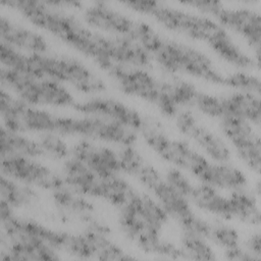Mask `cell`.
<instances>
[{
    "mask_svg": "<svg viewBox=\"0 0 261 261\" xmlns=\"http://www.w3.org/2000/svg\"><path fill=\"white\" fill-rule=\"evenodd\" d=\"M1 173L16 181L51 192L64 186L61 174L27 156L2 155Z\"/></svg>",
    "mask_w": 261,
    "mask_h": 261,
    "instance_id": "cell-1",
    "label": "cell"
},
{
    "mask_svg": "<svg viewBox=\"0 0 261 261\" xmlns=\"http://www.w3.org/2000/svg\"><path fill=\"white\" fill-rule=\"evenodd\" d=\"M150 15L166 29L200 41H207L221 27L211 17L194 14L157 1Z\"/></svg>",
    "mask_w": 261,
    "mask_h": 261,
    "instance_id": "cell-2",
    "label": "cell"
},
{
    "mask_svg": "<svg viewBox=\"0 0 261 261\" xmlns=\"http://www.w3.org/2000/svg\"><path fill=\"white\" fill-rule=\"evenodd\" d=\"M137 193L125 205L119 208L118 224L122 233L143 252L155 254L160 242L161 230L155 227L140 209Z\"/></svg>",
    "mask_w": 261,
    "mask_h": 261,
    "instance_id": "cell-3",
    "label": "cell"
},
{
    "mask_svg": "<svg viewBox=\"0 0 261 261\" xmlns=\"http://www.w3.org/2000/svg\"><path fill=\"white\" fill-rule=\"evenodd\" d=\"M106 71L122 93L154 105L158 96V80L148 69L113 62Z\"/></svg>",
    "mask_w": 261,
    "mask_h": 261,
    "instance_id": "cell-4",
    "label": "cell"
},
{
    "mask_svg": "<svg viewBox=\"0 0 261 261\" xmlns=\"http://www.w3.org/2000/svg\"><path fill=\"white\" fill-rule=\"evenodd\" d=\"M213 17L223 29H229L243 36L256 51V60L259 62L261 41V16L259 12L249 8H227L222 5Z\"/></svg>",
    "mask_w": 261,
    "mask_h": 261,
    "instance_id": "cell-5",
    "label": "cell"
},
{
    "mask_svg": "<svg viewBox=\"0 0 261 261\" xmlns=\"http://www.w3.org/2000/svg\"><path fill=\"white\" fill-rule=\"evenodd\" d=\"M72 107L84 115L114 120L136 130H139L143 118V115L133 107L108 97H94L82 102H75Z\"/></svg>",
    "mask_w": 261,
    "mask_h": 261,
    "instance_id": "cell-6",
    "label": "cell"
},
{
    "mask_svg": "<svg viewBox=\"0 0 261 261\" xmlns=\"http://www.w3.org/2000/svg\"><path fill=\"white\" fill-rule=\"evenodd\" d=\"M70 155L85 163L98 177H109L121 172L116 151L89 139H83L72 146Z\"/></svg>",
    "mask_w": 261,
    "mask_h": 261,
    "instance_id": "cell-7",
    "label": "cell"
},
{
    "mask_svg": "<svg viewBox=\"0 0 261 261\" xmlns=\"http://www.w3.org/2000/svg\"><path fill=\"white\" fill-rule=\"evenodd\" d=\"M83 17L88 25L113 36H126L134 24L132 18L104 1H96L87 6Z\"/></svg>",
    "mask_w": 261,
    "mask_h": 261,
    "instance_id": "cell-8",
    "label": "cell"
},
{
    "mask_svg": "<svg viewBox=\"0 0 261 261\" xmlns=\"http://www.w3.org/2000/svg\"><path fill=\"white\" fill-rule=\"evenodd\" d=\"M177 47L179 51L180 72L209 83L222 85L224 75L215 68L214 63L209 56L202 51L180 42H177Z\"/></svg>",
    "mask_w": 261,
    "mask_h": 261,
    "instance_id": "cell-9",
    "label": "cell"
},
{
    "mask_svg": "<svg viewBox=\"0 0 261 261\" xmlns=\"http://www.w3.org/2000/svg\"><path fill=\"white\" fill-rule=\"evenodd\" d=\"M0 38L2 42L30 54L48 52V43L42 35L11 21L4 15L0 18Z\"/></svg>",
    "mask_w": 261,
    "mask_h": 261,
    "instance_id": "cell-10",
    "label": "cell"
},
{
    "mask_svg": "<svg viewBox=\"0 0 261 261\" xmlns=\"http://www.w3.org/2000/svg\"><path fill=\"white\" fill-rule=\"evenodd\" d=\"M108 53L112 62L144 69L152 67L153 55L127 36H107Z\"/></svg>",
    "mask_w": 261,
    "mask_h": 261,
    "instance_id": "cell-11",
    "label": "cell"
},
{
    "mask_svg": "<svg viewBox=\"0 0 261 261\" xmlns=\"http://www.w3.org/2000/svg\"><path fill=\"white\" fill-rule=\"evenodd\" d=\"M201 182L215 189L237 191L246 188L247 177L244 172L228 162H208L196 176Z\"/></svg>",
    "mask_w": 261,
    "mask_h": 261,
    "instance_id": "cell-12",
    "label": "cell"
},
{
    "mask_svg": "<svg viewBox=\"0 0 261 261\" xmlns=\"http://www.w3.org/2000/svg\"><path fill=\"white\" fill-rule=\"evenodd\" d=\"M158 155L174 167L189 171L195 176L209 162L206 157L182 140L170 139L166 147Z\"/></svg>",
    "mask_w": 261,
    "mask_h": 261,
    "instance_id": "cell-13",
    "label": "cell"
},
{
    "mask_svg": "<svg viewBox=\"0 0 261 261\" xmlns=\"http://www.w3.org/2000/svg\"><path fill=\"white\" fill-rule=\"evenodd\" d=\"M206 42L221 59L236 67L241 69H252L259 64V62L246 54L236 44L222 27L213 33Z\"/></svg>",
    "mask_w": 261,
    "mask_h": 261,
    "instance_id": "cell-14",
    "label": "cell"
},
{
    "mask_svg": "<svg viewBox=\"0 0 261 261\" xmlns=\"http://www.w3.org/2000/svg\"><path fill=\"white\" fill-rule=\"evenodd\" d=\"M220 99L224 108V115L240 117L252 124H260V96L236 91L220 97Z\"/></svg>",
    "mask_w": 261,
    "mask_h": 261,
    "instance_id": "cell-15",
    "label": "cell"
},
{
    "mask_svg": "<svg viewBox=\"0 0 261 261\" xmlns=\"http://www.w3.org/2000/svg\"><path fill=\"white\" fill-rule=\"evenodd\" d=\"M189 201L199 209L221 219H232L228 198L219 194L217 189L209 185L201 182L200 185L194 186Z\"/></svg>",
    "mask_w": 261,
    "mask_h": 261,
    "instance_id": "cell-16",
    "label": "cell"
},
{
    "mask_svg": "<svg viewBox=\"0 0 261 261\" xmlns=\"http://www.w3.org/2000/svg\"><path fill=\"white\" fill-rule=\"evenodd\" d=\"M137 193L127 180L119 175H113L109 177H98L91 197L103 199L111 205L120 208Z\"/></svg>",
    "mask_w": 261,
    "mask_h": 261,
    "instance_id": "cell-17",
    "label": "cell"
},
{
    "mask_svg": "<svg viewBox=\"0 0 261 261\" xmlns=\"http://www.w3.org/2000/svg\"><path fill=\"white\" fill-rule=\"evenodd\" d=\"M61 176L66 187L86 197H91L98 178L85 163L72 156L63 161Z\"/></svg>",
    "mask_w": 261,
    "mask_h": 261,
    "instance_id": "cell-18",
    "label": "cell"
},
{
    "mask_svg": "<svg viewBox=\"0 0 261 261\" xmlns=\"http://www.w3.org/2000/svg\"><path fill=\"white\" fill-rule=\"evenodd\" d=\"M65 83L86 94L102 93L106 90L104 81L80 60L67 56V72Z\"/></svg>",
    "mask_w": 261,
    "mask_h": 261,
    "instance_id": "cell-19",
    "label": "cell"
},
{
    "mask_svg": "<svg viewBox=\"0 0 261 261\" xmlns=\"http://www.w3.org/2000/svg\"><path fill=\"white\" fill-rule=\"evenodd\" d=\"M52 199L58 210L65 215L76 217L81 222L95 212L93 204L86 196L76 193L65 185L52 192Z\"/></svg>",
    "mask_w": 261,
    "mask_h": 261,
    "instance_id": "cell-20",
    "label": "cell"
},
{
    "mask_svg": "<svg viewBox=\"0 0 261 261\" xmlns=\"http://www.w3.org/2000/svg\"><path fill=\"white\" fill-rule=\"evenodd\" d=\"M0 155H20L31 158L44 156V153L38 143L21 133H16L1 127L0 134Z\"/></svg>",
    "mask_w": 261,
    "mask_h": 261,
    "instance_id": "cell-21",
    "label": "cell"
},
{
    "mask_svg": "<svg viewBox=\"0 0 261 261\" xmlns=\"http://www.w3.org/2000/svg\"><path fill=\"white\" fill-rule=\"evenodd\" d=\"M219 126L234 149L260 142V138L255 133L252 123L246 119L224 115L220 118Z\"/></svg>",
    "mask_w": 261,
    "mask_h": 261,
    "instance_id": "cell-22",
    "label": "cell"
},
{
    "mask_svg": "<svg viewBox=\"0 0 261 261\" xmlns=\"http://www.w3.org/2000/svg\"><path fill=\"white\" fill-rule=\"evenodd\" d=\"M228 202L232 218L249 225L260 224V210L252 192L247 191L246 188L232 191L228 197Z\"/></svg>",
    "mask_w": 261,
    "mask_h": 261,
    "instance_id": "cell-23",
    "label": "cell"
},
{
    "mask_svg": "<svg viewBox=\"0 0 261 261\" xmlns=\"http://www.w3.org/2000/svg\"><path fill=\"white\" fill-rule=\"evenodd\" d=\"M191 139L215 162H228L231 153L226 142L201 123L193 133Z\"/></svg>",
    "mask_w": 261,
    "mask_h": 261,
    "instance_id": "cell-24",
    "label": "cell"
},
{
    "mask_svg": "<svg viewBox=\"0 0 261 261\" xmlns=\"http://www.w3.org/2000/svg\"><path fill=\"white\" fill-rule=\"evenodd\" d=\"M138 139V130L120 122L96 116L94 140L118 144L119 146L134 145Z\"/></svg>",
    "mask_w": 261,
    "mask_h": 261,
    "instance_id": "cell-25",
    "label": "cell"
},
{
    "mask_svg": "<svg viewBox=\"0 0 261 261\" xmlns=\"http://www.w3.org/2000/svg\"><path fill=\"white\" fill-rule=\"evenodd\" d=\"M153 195L167 215L176 221H179L193 212L189 199L173 190L165 180L153 191Z\"/></svg>",
    "mask_w": 261,
    "mask_h": 261,
    "instance_id": "cell-26",
    "label": "cell"
},
{
    "mask_svg": "<svg viewBox=\"0 0 261 261\" xmlns=\"http://www.w3.org/2000/svg\"><path fill=\"white\" fill-rule=\"evenodd\" d=\"M158 88L179 109L192 106L198 93L193 83L172 74L166 80H158Z\"/></svg>",
    "mask_w": 261,
    "mask_h": 261,
    "instance_id": "cell-27",
    "label": "cell"
},
{
    "mask_svg": "<svg viewBox=\"0 0 261 261\" xmlns=\"http://www.w3.org/2000/svg\"><path fill=\"white\" fill-rule=\"evenodd\" d=\"M1 200L5 201L12 208H22L35 204L38 200L37 192L32 186L16 181L4 175L0 180Z\"/></svg>",
    "mask_w": 261,
    "mask_h": 261,
    "instance_id": "cell-28",
    "label": "cell"
},
{
    "mask_svg": "<svg viewBox=\"0 0 261 261\" xmlns=\"http://www.w3.org/2000/svg\"><path fill=\"white\" fill-rule=\"evenodd\" d=\"M92 247L94 258L100 260H129L135 259L132 255L124 252L109 237V233L85 229L83 232Z\"/></svg>",
    "mask_w": 261,
    "mask_h": 261,
    "instance_id": "cell-29",
    "label": "cell"
},
{
    "mask_svg": "<svg viewBox=\"0 0 261 261\" xmlns=\"http://www.w3.org/2000/svg\"><path fill=\"white\" fill-rule=\"evenodd\" d=\"M74 99L71 93L60 82L53 80H38L36 105L72 106Z\"/></svg>",
    "mask_w": 261,
    "mask_h": 261,
    "instance_id": "cell-30",
    "label": "cell"
},
{
    "mask_svg": "<svg viewBox=\"0 0 261 261\" xmlns=\"http://www.w3.org/2000/svg\"><path fill=\"white\" fill-rule=\"evenodd\" d=\"M138 133L142 136L146 144L157 154L166 147L170 140L162 123L152 115H143Z\"/></svg>",
    "mask_w": 261,
    "mask_h": 261,
    "instance_id": "cell-31",
    "label": "cell"
},
{
    "mask_svg": "<svg viewBox=\"0 0 261 261\" xmlns=\"http://www.w3.org/2000/svg\"><path fill=\"white\" fill-rule=\"evenodd\" d=\"M126 36L152 55L162 46L164 42V38L156 30H154L150 24L141 20H134L130 32Z\"/></svg>",
    "mask_w": 261,
    "mask_h": 261,
    "instance_id": "cell-32",
    "label": "cell"
},
{
    "mask_svg": "<svg viewBox=\"0 0 261 261\" xmlns=\"http://www.w3.org/2000/svg\"><path fill=\"white\" fill-rule=\"evenodd\" d=\"M182 259L190 260H215L216 255L206 239L184 233L180 238Z\"/></svg>",
    "mask_w": 261,
    "mask_h": 261,
    "instance_id": "cell-33",
    "label": "cell"
},
{
    "mask_svg": "<svg viewBox=\"0 0 261 261\" xmlns=\"http://www.w3.org/2000/svg\"><path fill=\"white\" fill-rule=\"evenodd\" d=\"M153 59L168 74L180 72L177 41L164 39L162 46L153 54Z\"/></svg>",
    "mask_w": 261,
    "mask_h": 261,
    "instance_id": "cell-34",
    "label": "cell"
},
{
    "mask_svg": "<svg viewBox=\"0 0 261 261\" xmlns=\"http://www.w3.org/2000/svg\"><path fill=\"white\" fill-rule=\"evenodd\" d=\"M38 143L44 155L52 159L65 160L70 155V149L68 148L66 142L57 133H41L38 139Z\"/></svg>",
    "mask_w": 261,
    "mask_h": 261,
    "instance_id": "cell-35",
    "label": "cell"
},
{
    "mask_svg": "<svg viewBox=\"0 0 261 261\" xmlns=\"http://www.w3.org/2000/svg\"><path fill=\"white\" fill-rule=\"evenodd\" d=\"M138 202L141 211L145 217L158 229L162 230L163 226L168 221L169 216L158 203V201L146 194H139Z\"/></svg>",
    "mask_w": 261,
    "mask_h": 261,
    "instance_id": "cell-36",
    "label": "cell"
},
{
    "mask_svg": "<svg viewBox=\"0 0 261 261\" xmlns=\"http://www.w3.org/2000/svg\"><path fill=\"white\" fill-rule=\"evenodd\" d=\"M61 251L80 259L94 258L92 247L84 233L75 234L63 231Z\"/></svg>",
    "mask_w": 261,
    "mask_h": 261,
    "instance_id": "cell-37",
    "label": "cell"
},
{
    "mask_svg": "<svg viewBox=\"0 0 261 261\" xmlns=\"http://www.w3.org/2000/svg\"><path fill=\"white\" fill-rule=\"evenodd\" d=\"M222 85L233 88L239 92L260 96V79L245 71H236L228 75H224Z\"/></svg>",
    "mask_w": 261,
    "mask_h": 261,
    "instance_id": "cell-38",
    "label": "cell"
},
{
    "mask_svg": "<svg viewBox=\"0 0 261 261\" xmlns=\"http://www.w3.org/2000/svg\"><path fill=\"white\" fill-rule=\"evenodd\" d=\"M116 153L121 172L130 176L135 177L141 167L146 163V160L134 145L120 146Z\"/></svg>",
    "mask_w": 261,
    "mask_h": 261,
    "instance_id": "cell-39",
    "label": "cell"
},
{
    "mask_svg": "<svg viewBox=\"0 0 261 261\" xmlns=\"http://www.w3.org/2000/svg\"><path fill=\"white\" fill-rule=\"evenodd\" d=\"M209 241L218 247L227 250L240 245V236L233 227L221 221H215L211 223Z\"/></svg>",
    "mask_w": 261,
    "mask_h": 261,
    "instance_id": "cell-40",
    "label": "cell"
},
{
    "mask_svg": "<svg viewBox=\"0 0 261 261\" xmlns=\"http://www.w3.org/2000/svg\"><path fill=\"white\" fill-rule=\"evenodd\" d=\"M193 105L209 117L220 119L224 116V108L219 97L198 91Z\"/></svg>",
    "mask_w": 261,
    "mask_h": 261,
    "instance_id": "cell-41",
    "label": "cell"
},
{
    "mask_svg": "<svg viewBox=\"0 0 261 261\" xmlns=\"http://www.w3.org/2000/svg\"><path fill=\"white\" fill-rule=\"evenodd\" d=\"M177 222L181 228V232L209 240L211 223L204 218L196 215L194 212Z\"/></svg>",
    "mask_w": 261,
    "mask_h": 261,
    "instance_id": "cell-42",
    "label": "cell"
},
{
    "mask_svg": "<svg viewBox=\"0 0 261 261\" xmlns=\"http://www.w3.org/2000/svg\"><path fill=\"white\" fill-rule=\"evenodd\" d=\"M0 60L4 67L24 72L27 66V55L18 49L1 41Z\"/></svg>",
    "mask_w": 261,
    "mask_h": 261,
    "instance_id": "cell-43",
    "label": "cell"
},
{
    "mask_svg": "<svg viewBox=\"0 0 261 261\" xmlns=\"http://www.w3.org/2000/svg\"><path fill=\"white\" fill-rule=\"evenodd\" d=\"M163 177L167 185H169L177 193L189 199L193 191L194 185L191 182L189 177L181 171V169L171 167L166 170Z\"/></svg>",
    "mask_w": 261,
    "mask_h": 261,
    "instance_id": "cell-44",
    "label": "cell"
},
{
    "mask_svg": "<svg viewBox=\"0 0 261 261\" xmlns=\"http://www.w3.org/2000/svg\"><path fill=\"white\" fill-rule=\"evenodd\" d=\"M239 158L256 173L260 172L261 145L260 142L236 149Z\"/></svg>",
    "mask_w": 261,
    "mask_h": 261,
    "instance_id": "cell-45",
    "label": "cell"
},
{
    "mask_svg": "<svg viewBox=\"0 0 261 261\" xmlns=\"http://www.w3.org/2000/svg\"><path fill=\"white\" fill-rule=\"evenodd\" d=\"M135 177L139 180V182L142 186H144L152 193L164 180V177L161 175V173L152 164L148 162H146L141 167V169L138 171Z\"/></svg>",
    "mask_w": 261,
    "mask_h": 261,
    "instance_id": "cell-46",
    "label": "cell"
},
{
    "mask_svg": "<svg viewBox=\"0 0 261 261\" xmlns=\"http://www.w3.org/2000/svg\"><path fill=\"white\" fill-rule=\"evenodd\" d=\"M174 119L177 129L184 136L190 139L197 126L200 124L195 114L189 109H179V111L174 116Z\"/></svg>",
    "mask_w": 261,
    "mask_h": 261,
    "instance_id": "cell-47",
    "label": "cell"
},
{
    "mask_svg": "<svg viewBox=\"0 0 261 261\" xmlns=\"http://www.w3.org/2000/svg\"><path fill=\"white\" fill-rule=\"evenodd\" d=\"M155 255H158L162 258L182 259L180 247H176L174 244L164 240H160L155 251Z\"/></svg>",
    "mask_w": 261,
    "mask_h": 261,
    "instance_id": "cell-48",
    "label": "cell"
},
{
    "mask_svg": "<svg viewBox=\"0 0 261 261\" xmlns=\"http://www.w3.org/2000/svg\"><path fill=\"white\" fill-rule=\"evenodd\" d=\"M184 4L188 6H192L193 8H196L197 10L201 11L202 13L208 14L210 16H214L215 13L220 9L222 6V3L219 1H204V0H193V1H187L182 2Z\"/></svg>",
    "mask_w": 261,
    "mask_h": 261,
    "instance_id": "cell-49",
    "label": "cell"
},
{
    "mask_svg": "<svg viewBox=\"0 0 261 261\" xmlns=\"http://www.w3.org/2000/svg\"><path fill=\"white\" fill-rule=\"evenodd\" d=\"M224 257L225 259H228V260H239V261L258 260L254 255L248 252L244 247H241V245L224 250Z\"/></svg>",
    "mask_w": 261,
    "mask_h": 261,
    "instance_id": "cell-50",
    "label": "cell"
},
{
    "mask_svg": "<svg viewBox=\"0 0 261 261\" xmlns=\"http://www.w3.org/2000/svg\"><path fill=\"white\" fill-rule=\"evenodd\" d=\"M248 252L254 255L258 260L261 259V234L259 231L252 233L245 242L243 246Z\"/></svg>",
    "mask_w": 261,
    "mask_h": 261,
    "instance_id": "cell-51",
    "label": "cell"
},
{
    "mask_svg": "<svg viewBox=\"0 0 261 261\" xmlns=\"http://www.w3.org/2000/svg\"><path fill=\"white\" fill-rule=\"evenodd\" d=\"M128 8L144 14H150L154 8L156 1H147V0H138V1H126L122 3Z\"/></svg>",
    "mask_w": 261,
    "mask_h": 261,
    "instance_id": "cell-52",
    "label": "cell"
}]
</instances>
